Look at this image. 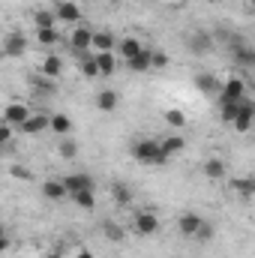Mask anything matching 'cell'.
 <instances>
[{
  "label": "cell",
  "mask_w": 255,
  "mask_h": 258,
  "mask_svg": "<svg viewBox=\"0 0 255 258\" xmlns=\"http://www.w3.org/2000/svg\"><path fill=\"white\" fill-rule=\"evenodd\" d=\"M39 72H42L45 78L57 81V78L63 75V60H60V57H54V54H48V57L42 60V66H39Z\"/></svg>",
  "instance_id": "18"
},
{
  "label": "cell",
  "mask_w": 255,
  "mask_h": 258,
  "mask_svg": "<svg viewBox=\"0 0 255 258\" xmlns=\"http://www.w3.org/2000/svg\"><path fill=\"white\" fill-rule=\"evenodd\" d=\"M66 189H69V198L75 192H84V189H93V180L87 177V174H66L63 177Z\"/></svg>",
  "instance_id": "16"
},
{
  "label": "cell",
  "mask_w": 255,
  "mask_h": 258,
  "mask_svg": "<svg viewBox=\"0 0 255 258\" xmlns=\"http://www.w3.org/2000/svg\"><path fill=\"white\" fill-rule=\"evenodd\" d=\"M75 258H93V252H90V249H78V252H75Z\"/></svg>",
  "instance_id": "40"
},
{
  "label": "cell",
  "mask_w": 255,
  "mask_h": 258,
  "mask_svg": "<svg viewBox=\"0 0 255 258\" xmlns=\"http://www.w3.org/2000/svg\"><path fill=\"white\" fill-rule=\"evenodd\" d=\"M102 234H105L108 240H114V243H120V240H123V228H120L117 222H111V219H108V222H102Z\"/></svg>",
  "instance_id": "31"
},
{
  "label": "cell",
  "mask_w": 255,
  "mask_h": 258,
  "mask_svg": "<svg viewBox=\"0 0 255 258\" xmlns=\"http://www.w3.org/2000/svg\"><path fill=\"white\" fill-rule=\"evenodd\" d=\"M117 105H120V93H117V90L108 87V90H99V93H96V108H99L102 114H111Z\"/></svg>",
  "instance_id": "13"
},
{
  "label": "cell",
  "mask_w": 255,
  "mask_h": 258,
  "mask_svg": "<svg viewBox=\"0 0 255 258\" xmlns=\"http://www.w3.org/2000/svg\"><path fill=\"white\" fill-rule=\"evenodd\" d=\"M48 258H63V255H60V252H57V249H54V252H48Z\"/></svg>",
  "instance_id": "41"
},
{
  "label": "cell",
  "mask_w": 255,
  "mask_h": 258,
  "mask_svg": "<svg viewBox=\"0 0 255 258\" xmlns=\"http://www.w3.org/2000/svg\"><path fill=\"white\" fill-rule=\"evenodd\" d=\"M114 45H117V39H114L111 30H96V33H93V51H96V54H99V51H114Z\"/></svg>",
  "instance_id": "17"
},
{
  "label": "cell",
  "mask_w": 255,
  "mask_h": 258,
  "mask_svg": "<svg viewBox=\"0 0 255 258\" xmlns=\"http://www.w3.org/2000/svg\"><path fill=\"white\" fill-rule=\"evenodd\" d=\"M111 198H114L117 207H129L132 204V189H129L126 183H114L111 186Z\"/></svg>",
  "instance_id": "26"
},
{
  "label": "cell",
  "mask_w": 255,
  "mask_h": 258,
  "mask_svg": "<svg viewBox=\"0 0 255 258\" xmlns=\"http://www.w3.org/2000/svg\"><path fill=\"white\" fill-rule=\"evenodd\" d=\"M93 33H96V30H90V27H84V24L72 27V33H69V45H72V54H75V57L84 54V51H93Z\"/></svg>",
  "instance_id": "2"
},
{
  "label": "cell",
  "mask_w": 255,
  "mask_h": 258,
  "mask_svg": "<svg viewBox=\"0 0 255 258\" xmlns=\"http://www.w3.org/2000/svg\"><path fill=\"white\" fill-rule=\"evenodd\" d=\"M9 174H12V177H18V180H30V168H24V165H12V168H9Z\"/></svg>",
  "instance_id": "37"
},
{
  "label": "cell",
  "mask_w": 255,
  "mask_h": 258,
  "mask_svg": "<svg viewBox=\"0 0 255 258\" xmlns=\"http://www.w3.org/2000/svg\"><path fill=\"white\" fill-rule=\"evenodd\" d=\"M96 63H99L102 78H108V75H114V69H117V54H114V51H99V54H96Z\"/></svg>",
  "instance_id": "21"
},
{
  "label": "cell",
  "mask_w": 255,
  "mask_h": 258,
  "mask_svg": "<svg viewBox=\"0 0 255 258\" xmlns=\"http://www.w3.org/2000/svg\"><path fill=\"white\" fill-rule=\"evenodd\" d=\"M54 21H60L54 9H36V12H33V24H36V30H45V27H54Z\"/></svg>",
  "instance_id": "23"
},
{
  "label": "cell",
  "mask_w": 255,
  "mask_h": 258,
  "mask_svg": "<svg viewBox=\"0 0 255 258\" xmlns=\"http://www.w3.org/2000/svg\"><path fill=\"white\" fill-rule=\"evenodd\" d=\"M72 201L81 207V210H93L96 207V192L93 189H84V192H75L72 195Z\"/></svg>",
  "instance_id": "29"
},
{
  "label": "cell",
  "mask_w": 255,
  "mask_h": 258,
  "mask_svg": "<svg viewBox=\"0 0 255 258\" xmlns=\"http://www.w3.org/2000/svg\"><path fill=\"white\" fill-rule=\"evenodd\" d=\"M186 45L192 48V54H207V51L213 48V33H207V30H195L189 39H186Z\"/></svg>",
  "instance_id": "10"
},
{
  "label": "cell",
  "mask_w": 255,
  "mask_h": 258,
  "mask_svg": "<svg viewBox=\"0 0 255 258\" xmlns=\"http://www.w3.org/2000/svg\"><path fill=\"white\" fill-rule=\"evenodd\" d=\"M201 225H204V219H201L198 213H183V216L177 219V231H180L183 237H195Z\"/></svg>",
  "instance_id": "14"
},
{
  "label": "cell",
  "mask_w": 255,
  "mask_h": 258,
  "mask_svg": "<svg viewBox=\"0 0 255 258\" xmlns=\"http://www.w3.org/2000/svg\"><path fill=\"white\" fill-rule=\"evenodd\" d=\"M231 189L240 195L243 201H252L255 198V177L252 174H246V177H234V180H231Z\"/></svg>",
  "instance_id": "15"
},
{
  "label": "cell",
  "mask_w": 255,
  "mask_h": 258,
  "mask_svg": "<svg viewBox=\"0 0 255 258\" xmlns=\"http://www.w3.org/2000/svg\"><path fill=\"white\" fill-rule=\"evenodd\" d=\"M192 84H195L201 93H207V96H219V93H222V81H219L213 72H198V75L192 78Z\"/></svg>",
  "instance_id": "6"
},
{
  "label": "cell",
  "mask_w": 255,
  "mask_h": 258,
  "mask_svg": "<svg viewBox=\"0 0 255 258\" xmlns=\"http://www.w3.org/2000/svg\"><path fill=\"white\" fill-rule=\"evenodd\" d=\"M234 129H237V132L255 129V102L252 99H243V102H240V111H237V117H234Z\"/></svg>",
  "instance_id": "5"
},
{
  "label": "cell",
  "mask_w": 255,
  "mask_h": 258,
  "mask_svg": "<svg viewBox=\"0 0 255 258\" xmlns=\"http://www.w3.org/2000/svg\"><path fill=\"white\" fill-rule=\"evenodd\" d=\"M9 243H12V240H9V234H3V237H0V249H9Z\"/></svg>",
  "instance_id": "39"
},
{
  "label": "cell",
  "mask_w": 255,
  "mask_h": 258,
  "mask_svg": "<svg viewBox=\"0 0 255 258\" xmlns=\"http://www.w3.org/2000/svg\"><path fill=\"white\" fill-rule=\"evenodd\" d=\"M54 12H57V18H60L63 24H72V27H78V21H81V9H78V3H72V0L57 3Z\"/></svg>",
  "instance_id": "9"
},
{
  "label": "cell",
  "mask_w": 255,
  "mask_h": 258,
  "mask_svg": "<svg viewBox=\"0 0 255 258\" xmlns=\"http://www.w3.org/2000/svg\"><path fill=\"white\" fill-rule=\"evenodd\" d=\"M159 147H162V153H165V156H177V153L186 147V141H183L180 135H168V138H162V141H159Z\"/></svg>",
  "instance_id": "25"
},
{
  "label": "cell",
  "mask_w": 255,
  "mask_h": 258,
  "mask_svg": "<svg viewBox=\"0 0 255 258\" xmlns=\"http://www.w3.org/2000/svg\"><path fill=\"white\" fill-rule=\"evenodd\" d=\"M195 237H198V240H210V237H213V225H210V222H204V225L198 228V234H195Z\"/></svg>",
  "instance_id": "38"
},
{
  "label": "cell",
  "mask_w": 255,
  "mask_h": 258,
  "mask_svg": "<svg viewBox=\"0 0 255 258\" xmlns=\"http://www.w3.org/2000/svg\"><path fill=\"white\" fill-rule=\"evenodd\" d=\"M42 129H51V117H45V114H30V117L18 126V132H21V135H39Z\"/></svg>",
  "instance_id": "11"
},
{
  "label": "cell",
  "mask_w": 255,
  "mask_h": 258,
  "mask_svg": "<svg viewBox=\"0 0 255 258\" xmlns=\"http://www.w3.org/2000/svg\"><path fill=\"white\" fill-rule=\"evenodd\" d=\"M126 66L132 69V72H150V69H153V51H150V48H144V51H141L138 57H132Z\"/></svg>",
  "instance_id": "22"
},
{
  "label": "cell",
  "mask_w": 255,
  "mask_h": 258,
  "mask_svg": "<svg viewBox=\"0 0 255 258\" xmlns=\"http://www.w3.org/2000/svg\"><path fill=\"white\" fill-rule=\"evenodd\" d=\"M42 195H45L48 201H63L66 195H69V189H66L63 180H45V183H42Z\"/></svg>",
  "instance_id": "19"
},
{
  "label": "cell",
  "mask_w": 255,
  "mask_h": 258,
  "mask_svg": "<svg viewBox=\"0 0 255 258\" xmlns=\"http://www.w3.org/2000/svg\"><path fill=\"white\" fill-rule=\"evenodd\" d=\"M249 9H252V12H255V0H249Z\"/></svg>",
  "instance_id": "42"
},
{
  "label": "cell",
  "mask_w": 255,
  "mask_h": 258,
  "mask_svg": "<svg viewBox=\"0 0 255 258\" xmlns=\"http://www.w3.org/2000/svg\"><path fill=\"white\" fill-rule=\"evenodd\" d=\"M222 99H234V102H240V99H246V81L240 78V75H228L225 81H222V93H219Z\"/></svg>",
  "instance_id": "3"
},
{
  "label": "cell",
  "mask_w": 255,
  "mask_h": 258,
  "mask_svg": "<svg viewBox=\"0 0 255 258\" xmlns=\"http://www.w3.org/2000/svg\"><path fill=\"white\" fill-rule=\"evenodd\" d=\"M72 120L66 117V114H51V132H57L60 138H66V135H72Z\"/></svg>",
  "instance_id": "27"
},
{
  "label": "cell",
  "mask_w": 255,
  "mask_h": 258,
  "mask_svg": "<svg viewBox=\"0 0 255 258\" xmlns=\"http://www.w3.org/2000/svg\"><path fill=\"white\" fill-rule=\"evenodd\" d=\"M57 153H60L63 159H75V156H78V141H75L72 135L60 138V144H57Z\"/></svg>",
  "instance_id": "28"
},
{
  "label": "cell",
  "mask_w": 255,
  "mask_h": 258,
  "mask_svg": "<svg viewBox=\"0 0 255 258\" xmlns=\"http://www.w3.org/2000/svg\"><path fill=\"white\" fill-rule=\"evenodd\" d=\"M12 132H15V126L3 123V129H0V147H9L12 144Z\"/></svg>",
  "instance_id": "35"
},
{
  "label": "cell",
  "mask_w": 255,
  "mask_h": 258,
  "mask_svg": "<svg viewBox=\"0 0 255 258\" xmlns=\"http://www.w3.org/2000/svg\"><path fill=\"white\" fill-rule=\"evenodd\" d=\"M36 42H39V45H48V48H51V45H57V42H60V33H57L54 27L36 30Z\"/></svg>",
  "instance_id": "30"
},
{
  "label": "cell",
  "mask_w": 255,
  "mask_h": 258,
  "mask_svg": "<svg viewBox=\"0 0 255 258\" xmlns=\"http://www.w3.org/2000/svg\"><path fill=\"white\" fill-rule=\"evenodd\" d=\"M165 3H183V0H165Z\"/></svg>",
  "instance_id": "43"
},
{
  "label": "cell",
  "mask_w": 255,
  "mask_h": 258,
  "mask_svg": "<svg viewBox=\"0 0 255 258\" xmlns=\"http://www.w3.org/2000/svg\"><path fill=\"white\" fill-rule=\"evenodd\" d=\"M33 84L42 90V93H54L57 90V81H51V78H45V75H39V78H33Z\"/></svg>",
  "instance_id": "34"
},
{
  "label": "cell",
  "mask_w": 255,
  "mask_h": 258,
  "mask_svg": "<svg viewBox=\"0 0 255 258\" xmlns=\"http://www.w3.org/2000/svg\"><path fill=\"white\" fill-rule=\"evenodd\" d=\"M234 60H237L240 66L255 69V51H252V48H237V51H234Z\"/></svg>",
  "instance_id": "33"
},
{
  "label": "cell",
  "mask_w": 255,
  "mask_h": 258,
  "mask_svg": "<svg viewBox=\"0 0 255 258\" xmlns=\"http://www.w3.org/2000/svg\"><path fill=\"white\" fill-rule=\"evenodd\" d=\"M153 69H168V54L165 51H153Z\"/></svg>",
  "instance_id": "36"
},
{
  "label": "cell",
  "mask_w": 255,
  "mask_h": 258,
  "mask_svg": "<svg viewBox=\"0 0 255 258\" xmlns=\"http://www.w3.org/2000/svg\"><path fill=\"white\" fill-rule=\"evenodd\" d=\"M201 171H204V177H207V180H222L228 168H225V162H222V159H216V156H213V159H207V162H204V168H201Z\"/></svg>",
  "instance_id": "20"
},
{
  "label": "cell",
  "mask_w": 255,
  "mask_h": 258,
  "mask_svg": "<svg viewBox=\"0 0 255 258\" xmlns=\"http://www.w3.org/2000/svg\"><path fill=\"white\" fill-rule=\"evenodd\" d=\"M165 123H168V126H174V129H183V126H186V114H183V111H177V108H168V111H165Z\"/></svg>",
  "instance_id": "32"
},
{
  "label": "cell",
  "mask_w": 255,
  "mask_h": 258,
  "mask_svg": "<svg viewBox=\"0 0 255 258\" xmlns=\"http://www.w3.org/2000/svg\"><path fill=\"white\" fill-rule=\"evenodd\" d=\"M219 99V114H222V120L225 123H234V117H237V111H240V102H234V99H222V96H216Z\"/></svg>",
  "instance_id": "24"
},
{
  "label": "cell",
  "mask_w": 255,
  "mask_h": 258,
  "mask_svg": "<svg viewBox=\"0 0 255 258\" xmlns=\"http://www.w3.org/2000/svg\"><path fill=\"white\" fill-rule=\"evenodd\" d=\"M30 117V108L24 105V102H9L6 108H3V123H9V126H21L24 120Z\"/></svg>",
  "instance_id": "7"
},
{
  "label": "cell",
  "mask_w": 255,
  "mask_h": 258,
  "mask_svg": "<svg viewBox=\"0 0 255 258\" xmlns=\"http://www.w3.org/2000/svg\"><path fill=\"white\" fill-rule=\"evenodd\" d=\"M132 159H135V162H141V165H162L168 156L162 153L159 141L144 138V141H135V144H132Z\"/></svg>",
  "instance_id": "1"
},
{
  "label": "cell",
  "mask_w": 255,
  "mask_h": 258,
  "mask_svg": "<svg viewBox=\"0 0 255 258\" xmlns=\"http://www.w3.org/2000/svg\"><path fill=\"white\" fill-rule=\"evenodd\" d=\"M132 228H135V234L150 237V234H156V231H159V216H156V213H150V210H141V213L135 216Z\"/></svg>",
  "instance_id": "4"
},
{
  "label": "cell",
  "mask_w": 255,
  "mask_h": 258,
  "mask_svg": "<svg viewBox=\"0 0 255 258\" xmlns=\"http://www.w3.org/2000/svg\"><path fill=\"white\" fill-rule=\"evenodd\" d=\"M141 51H144V45H141L135 36H123V39L117 42V57H120V60H126V63L132 60V57H138Z\"/></svg>",
  "instance_id": "12"
},
{
  "label": "cell",
  "mask_w": 255,
  "mask_h": 258,
  "mask_svg": "<svg viewBox=\"0 0 255 258\" xmlns=\"http://www.w3.org/2000/svg\"><path fill=\"white\" fill-rule=\"evenodd\" d=\"M24 51H27L24 33H6V39H3V54H6V57H24Z\"/></svg>",
  "instance_id": "8"
}]
</instances>
